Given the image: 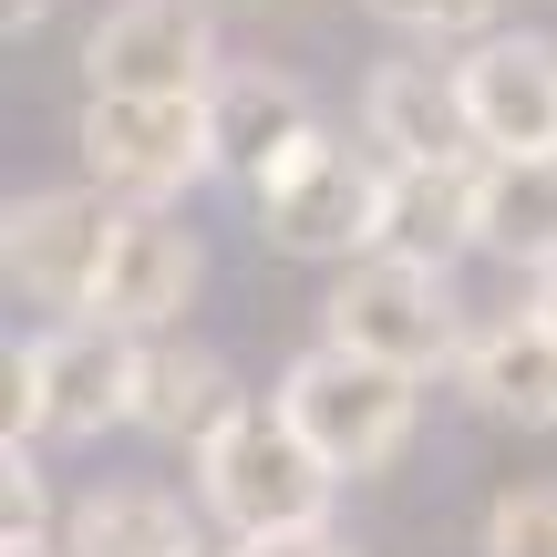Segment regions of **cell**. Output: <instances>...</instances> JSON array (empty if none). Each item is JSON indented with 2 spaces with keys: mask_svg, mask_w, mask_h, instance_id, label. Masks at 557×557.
Wrapping results in <instances>:
<instances>
[{
  "mask_svg": "<svg viewBox=\"0 0 557 557\" xmlns=\"http://www.w3.org/2000/svg\"><path fill=\"white\" fill-rule=\"evenodd\" d=\"M114 227H124V207L103 197V186H32V197H11V218H0V269H11V289H32L41 310H94V278L114 259Z\"/></svg>",
  "mask_w": 557,
  "mask_h": 557,
  "instance_id": "cell-7",
  "label": "cell"
},
{
  "mask_svg": "<svg viewBox=\"0 0 557 557\" xmlns=\"http://www.w3.org/2000/svg\"><path fill=\"white\" fill-rule=\"evenodd\" d=\"M11 557H62V547H41V537H11Z\"/></svg>",
  "mask_w": 557,
  "mask_h": 557,
  "instance_id": "cell-23",
  "label": "cell"
},
{
  "mask_svg": "<svg viewBox=\"0 0 557 557\" xmlns=\"http://www.w3.org/2000/svg\"><path fill=\"white\" fill-rule=\"evenodd\" d=\"M485 557H557V475L485 506Z\"/></svg>",
  "mask_w": 557,
  "mask_h": 557,
  "instance_id": "cell-18",
  "label": "cell"
},
{
  "mask_svg": "<svg viewBox=\"0 0 557 557\" xmlns=\"http://www.w3.org/2000/svg\"><path fill=\"white\" fill-rule=\"evenodd\" d=\"M361 11L403 41H485L496 32V0H361Z\"/></svg>",
  "mask_w": 557,
  "mask_h": 557,
  "instance_id": "cell-19",
  "label": "cell"
},
{
  "mask_svg": "<svg viewBox=\"0 0 557 557\" xmlns=\"http://www.w3.org/2000/svg\"><path fill=\"white\" fill-rule=\"evenodd\" d=\"M248 207H259V238L278 248V259H372L382 248V207H393V156H382L372 135L341 145L331 124H320L310 145H299L278 176L248 186Z\"/></svg>",
  "mask_w": 557,
  "mask_h": 557,
  "instance_id": "cell-1",
  "label": "cell"
},
{
  "mask_svg": "<svg viewBox=\"0 0 557 557\" xmlns=\"http://www.w3.org/2000/svg\"><path fill=\"white\" fill-rule=\"evenodd\" d=\"M278 413L331 455V475H372L413 444V372L351 351V341H320L278 372Z\"/></svg>",
  "mask_w": 557,
  "mask_h": 557,
  "instance_id": "cell-5",
  "label": "cell"
},
{
  "mask_svg": "<svg viewBox=\"0 0 557 557\" xmlns=\"http://www.w3.org/2000/svg\"><path fill=\"white\" fill-rule=\"evenodd\" d=\"M320 320H331V341H351V351L393 361V372H455L465 351V310L455 289H444L434 259H393V248H372V259L341 269V289L320 299Z\"/></svg>",
  "mask_w": 557,
  "mask_h": 557,
  "instance_id": "cell-6",
  "label": "cell"
},
{
  "mask_svg": "<svg viewBox=\"0 0 557 557\" xmlns=\"http://www.w3.org/2000/svg\"><path fill=\"white\" fill-rule=\"evenodd\" d=\"M135 372H145V341L94 320V310H73L32 351H11V444H32V434L94 444L114 423H135Z\"/></svg>",
  "mask_w": 557,
  "mask_h": 557,
  "instance_id": "cell-3",
  "label": "cell"
},
{
  "mask_svg": "<svg viewBox=\"0 0 557 557\" xmlns=\"http://www.w3.org/2000/svg\"><path fill=\"white\" fill-rule=\"evenodd\" d=\"M186 557H218V547H186ZM227 557H238V547H227Z\"/></svg>",
  "mask_w": 557,
  "mask_h": 557,
  "instance_id": "cell-24",
  "label": "cell"
},
{
  "mask_svg": "<svg viewBox=\"0 0 557 557\" xmlns=\"http://www.w3.org/2000/svg\"><path fill=\"white\" fill-rule=\"evenodd\" d=\"M475 248L506 269H557V156H485L475 165Z\"/></svg>",
  "mask_w": 557,
  "mask_h": 557,
  "instance_id": "cell-14",
  "label": "cell"
},
{
  "mask_svg": "<svg viewBox=\"0 0 557 557\" xmlns=\"http://www.w3.org/2000/svg\"><path fill=\"white\" fill-rule=\"evenodd\" d=\"M238 372L197 341H145V372H135V423L156 444H207L227 413H238Z\"/></svg>",
  "mask_w": 557,
  "mask_h": 557,
  "instance_id": "cell-15",
  "label": "cell"
},
{
  "mask_svg": "<svg viewBox=\"0 0 557 557\" xmlns=\"http://www.w3.org/2000/svg\"><path fill=\"white\" fill-rule=\"evenodd\" d=\"M207 124H218V176L259 186L320 135V103H310V83L278 73V62H227V73L207 83Z\"/></svg>",
  "mask_w": 557,
  "mask_h": 557,
  "instance_id": "cell-12",
  "label": "cell"
},
{
  "mask_svg": "<svg viewBox=\"0 0 557 557\" xmlns=\"http://www.w3.org/2000/svg\"><path fill=\"white\" fill-rule=\"evenodd\" d=\"M455 73L485 156H557V32H485Z\"/></svg>",
  "mask_w": 557,
  "mask_h": 557,
  "instance_id": "cell-10",
  "label": "cell"
},
{
  "mask_svg": "<svg viewBox=\"0 0 557 557\" xmlns=\"http://www.w3.org/2000/svg\"><path fill=\"white\" fill-rule=\"evenodd\" d=\"M186 506L165 485H94L62 527V557H186Z\"/></svg>",
  "mask_w": 557,
  "mask_h": 557,
  "instance_id": "cell-17",
  "label": "cell"
},
{
  "mask_svg": "<svg viewBox=\"0 0 557 557\" xmlns=\"http://www.w3.org/2000/svg\"><path fill=\"white\" fill-rule=\"evenodd\" d=\"M83 165H94L103 197L124 207H176L197 176H218V124L207 94H94L73 124Z\"/></svg>",
  "mask_w": 557,
  "mask_h": 557,
  "instance_id": "cell-4",
  "label": "cell"
},
{
  "mask_svg": "<svg viewBox=\"0 0 557 557\" xmlns=\"http://www.w3.org/2000/svg\"><path fill=\"white\" fill-rule=\"evenodd\" d=\"M331 455L299 434L278 403H238L197 444V496L227 537H278V527H331Z\"/></svg>",
  "mask_w": 557,
  "mask_h": 557,
  "instance_id": "cell-2",
  "label": "cell"
},
{
  "mask_svg": "<svg viewBox=\"0 0 557 557\" xmlns=\"http://www.w3.org/2000/svg\"><path fill=\"white\" fill-rule=\"evenodd\" d=\"M197 289H207L197 227H176L165 207H124L114 259H103V278H94V320H114V331H135V341H165L186 310H197Z\"/></svg>",
  "mask_w": 557,
  "mask_h": 557,
  "instance_id": "cell-9",
  "label": "cell"
},
{
  "mask_svg": "<svg viewBox=\"0 0 557 557\" xmlns=\"http://www.w3.org/2000/svg\"><path fill=\"white\" fill-rule=\"evenodd\" d=\"M52 11H62V0H0V32L21 41V32H41V21H52Z\"/></svg>",
  "mask_w": 557,
  "mask_h": 557,
  "instance_id": "cell-21",
  "label": "cell"
},
{
  "mask_svg": "<svg viewBox=\"0 0 557 557\" xmlns=\"http://www.w3.org/2000/svg\"><path fill=\"white\" fill-rule=\"evenodd\" d=\"M361 135L393 165H475L485 156L455 62H382V73L361 83Z\"/></svg>",
  "mask_w": 557,
  "mask_h": 557,
  "instance_id": "cell-11",
  "label": "cell"
},
{
  "mask_svg": "<svg viewBox=\"0 0 557 557\" xmlns=\"http://www.w3.org/2000/svg\"><path fill=\"white\" fill-rule=\"evenodd\" d=\"M238 557H351L331 527H278V537H238Z\"/></svg>",
  "mask_w": 557,
  "mask_h": 557,
  "instance_id": "cell-20",
  "label": "cell"
},
{
  "mask_svg": "<svg viewBox=\"0 0 557 557\" xmlns=\"http://www.w3.org/2000/svg\"><path fill=\"white\" fill-rule=\"evenodd\" d=\"M83 73H94V94H207L227 62L207 0H103Z\"/></svg>",
  "mask_w": 557,
  "mask_h": 557,
  "instance_id": "cell-8",
  "label": "cell"
},
{
  "mask_svg": "<svg viewBox=\"0 0 557 557\" xmlns=\"http://www.w3.org/2000/svg\"><path fill=\"white\" fill-rule=\"evenodd\" d=\"M455 393L485 423H517V434H557V331L537 310H496L465 331L455 351Z\"/></svg>",
  "mask_w": 557,
  "mask_h": 557,
  "instance_id": "cell-13",
  "label": "cell"
},
{
  "mask_svg": "<svg viewBox=\"0 0 557 557\" xmlns=\"http://www.w3.org/2000/svg\"><path fill=\"white\" fill-rule=\"evenodd\" d=\"M527 310H537V320H547V331H557V269L537 278V299H527Z\"/></svg>",
  "mask_w": 557,
  "mask_h": 557,
  "instance_id": "cell-22",
  "label": "cell"
},
{
  "mask_svg": "<svg viewBox=\"0 0 557 557\" xmlns=\"http://www.w3.org/2000/svg\"><path fill=\"white\" fill-rule=\"evenodd\" d=\"M475 165H393L382 248H393V259H434V269L455 259V248H475Z\"/></svg>",
  "mask_w": 557,
  "mask_h": 557,
  "instance_id": "cell-16",
  "label": "cell"
}]
</instances>
